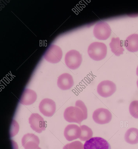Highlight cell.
<instances>
[{"label": "cell", "instance_id": "obj_1", "mask_svg": "<svg viewBox=\"0 0 138 149\" xmlns=\"http://www.w3.org/2000/svg\"><path fill=\"white\" fill-rule=\"evenodd\" d=\"M88 53L92 59L99 61L105 57L107 53V47L103 43L94 42L89 45Z\"/></svg>", "mask_w": 138, "mask_h": 149}, {"label": "cell", "instance_id": "obj_2", "mask_svg": "<svg viewBox=\"0 0 138 149\" xmlns=\"http://www.w3.org/2000/svg\"><path fill=\"white\" fill-rule=\"evenodd\" d=\"M63 116L67 121L79 124L86 119L82 110L76 106H71L67 107L64 111Z\"/></svg>", "mask_w": 138, "mask_h": 149}, {"label": "cell", "instance_id": "obj_3", "mask_svg": "<svg viewBox=\"0 0 138 149\" xmlns=\"http://www.w3.org/2000/svg\"><path fill=\"white\" fill-rule=\"evenodd\" d=\"M65 61L66 65L69 69L75 70L80 65L82 61V56L77 51L70 50L66 54Z\"/></svg>", "mask_w": 138, "mask_h": 149}, {"label": "cell", "instance_id": "obj_4", "mask_svg": "<svg viewBox=\"0 0 138 149\" xmlns=\"http://www.w3.org/2000/svg\"><path fill=\"white\" fill-rule=\"evenodd\" d=\"M97 92L101 96L107 97L112 95L116 91V87L113 81L104 80L100 82L97 87Z\"/></svg>", "mask_w": 138, "mask_h": 149}, {"label": "cell", "instance_id": "obj_5", "mask_svg": "<svg viewBox=\"0 0 138 149\" xmlns=\"http://www.w3.org/2000/svg\"><path fill=\"white\" fill-rule=\"evenodd\" d=\"M111 28L107 22L102 21L98 23L95 26L93 31L95 37L99 40H105L110 36Z\"/></svg>", "mask_w": 138, "mask_h": 149}, {"label": "cell", "instance_id": "obj_6", "mask_svg": "<svg viewBox=\"0 0 138 149\" xmlns=\"http://www.w3.org/2000/svg\"><path fill=\"white\" fill-rule=\"evenodd\" d=\"M84 149H111V147L107 140L102 137H95L86 141Z\"/></svg>", "mask_w": 138, "mask_h": 149}, {"label": "cell", "instance_id": "obj_7", "mask_svg": "<svg viewBox=\"0 0 138 149\" xmlns=\"http://www.w3.org/2000/svg\"><path fill=\"white\" fill-rule=\"evenodd\" d=\"M62 56V52L58 46L52 45L46 51L44 55L45 59L47 61L52 63L59 62Z\"/></svg>", "mask_w": 138, "mask_h": 149}, {"label": "cell", "instance_id": "obj_8", "mask_svg": "<svg viewBox=\"0 0 138 149\" xmlns=\"http://www.w3.org/2000/svg\"><path fill=\"white\" fill-rule=\"evenodd\" d=\"M112 115L108 109L104 108H98L93 112L92 118L94 122L98 124H104L111 120Z\"/></svg>", "mask_w": 138, "mask_h": 149}, {"label": "cell", "instance_id": "obj_9", "mask_svg": "<svg viewBox=\"0 0 138 149\" xmlns=\"http://www.w3.org/2000/svg\"><path fill=\"white\" fill-rule=\"evenodd\" d=\"M31 129L38 133L45 130V124L43 118L38 113H32L29 118Z\"/></svg>", "mask_w": 138, "mask_h": 149}, {"label": "cell", "instance_id": "obj_10", "mask_svg": "<svg viewBox=\"0 0 138 149\" xmlns=\"http://www.w3.org/2000/svg\"><path fill=\"white\" fill-rule=\"evenodd\" d=\"M39 109L40 112L44 116L50 117L52 116L55 111L56 104L51 99L45 98L40 102Z\"/></svg>", "mask_w": 138, "mask_h": 149}, {"label": "cell", "instance_id": "obj_11", "mask_svg": "<svg viewBox=\"0 0 138 149\" xmlns=\"http://www.w3.org/2000/svg\"><path fill=\"white\" fill-rule=\"evenodd\" d=\"M39 143L38 137L33 133L25 134L22 139V144L25 149H37Z\"/></svg>", "mask_w": 138, "mask_h": 149}, {"label": "cell", "instance_id": "obj_12", "mask_svg": "<svg viewBox=\"0 0 138 149\" xmlns=\"http://www.w3.org/2000/svg\"><path fill=\"white\" fill-rule=\"evenodd\" d=\"M81 133V129L77 125L71 124L67 125L64 132V135L67 140L71 141L79 138Z\"/></svg>", "mask_w": 138, "mask_h": 149}, {"label": "cell", "instance_id": "obj_13", "mask_svg": "<svg viewBox=\"0 0 138 149\" xmlns=\"http://www.w3.org/2000/svg\"><path fill=\"white\" fill-rule=\"evenodd\" d=\"M74 82L72 76L68 73H64L58 78L57 85L61 90H66L70 89L73 86Z\"/></svg>", "mask_w": 138, "mask_h": 149}, {"label": "cell", "instance_id": "obj_14", "mask_svg": "<svg viewBox=\"0 0 138 149\" xmlns=\"http://www.w3.org/2000/svg\"><path fill=\"white\" fill-rule=\"evenodd\" d=\"M37 95L34 91L29 89H25L20 99V103L28 105L34 103L36 100Z\"/></svg>", "mask_w": 138, "mask_h": 149}, {"label": "cell", "instance_id": "obj_15", "mask_svg": "<svg viewBox=\"0 0 138 149\" xmlns=\"http://www.w3.org/2000/svg\"><path fill=\"white\" fill-rule=\"evenodd\" d=\"M124 45L129 52H135L138 51V34H132L128 36L124 42Z\"/></svg>", "mask_w": 138, "mask_h": 149}, {"label": "cell", "instance_id": "obj_16", "mask_svg": "<svg viewBox=\"0 0 138 149\" xmlns=\"http://www.w3.org/2000/svg\"><path fill=\"white\" fill-rule=\"evenodd\" d=\"M109 45L112 52L116 56H118L123 54L124 50L119 38H112Z\"/></svg>", "mask_w": 138, "mask_h": 149}, {"label": "cell", "instance_id": "obj_17", "mask_svg": "<svg viewBox=\"0 0 138 149\" xmlns=\"http://www.w3.org/2000/svg\"><path fill=\"white\" fill-rule=\"evenodd\" d=\"M125 141L131 144H135L138 143V129L132 127L126 131L124 135Z\"/></svg>", "mask_w": 138, "mask_h": 149}, {"label": "cell", "instance_id": "obj_18", "mask_svg": "<svg viewBox=\"0 0 138 149\" xmlns=\"http://www.w3.org/2000/svg\"><path fill=\"white\" fill-rule=\"evenodd\" d=\"M79 127L81 130V133L79 139L81 141H86L92 137L93 132L90 128L85 125L80 126Z\"/></svg>", "mask_w": 138, "mask_h": 149}, {"label": "cell", "instance_id": "obj_19", "mask_svg": "<svg viewBox=\"0 0 138 149\" xmlns=\"http://www.w3.org/2000/svg\"><path fill=\"white\" fill-rule=\"evenodd\" d=\"M129 111L131 115L135 118H138V100L132 101L129 107Z\"/></svg>", "mask_w": 138, "mask_h": 149}, {"label": "cell", "instance_id": "obj_20", "mask_svg": "<svg viewBox=\"0 0 138 149\" xmlns=\"http://www.w3.org/2000/svg\"><path fill=\"white\" fill-rule=\"evenodd\" d=\"M63 149H84V146L80 141H77L66 144Z\"/></svg>", "mask_w": 138, "mask_h": 149}, {"label": "cell", "instance_id": "obj_21", "mask_svg": "<svg viewBox=\"0 0 138 149\" xmlns=\"http://www.w3.org/2000/svg\"><path fill=\"white\" fill-rule=\"evenodd\" d=\"M75 106L79 108L82 110L86 119L88 117L87 109L84 102L81 100H77L75 102Z\"/></svg>", "mask_w": 138, "mask_h": 149}, {"label": "cell", "instance_id": "obj_22", "mask_svg": "<svg viewBox=\"0 0 138 149\" xmlns=\"http://www.w3.org/2000/svg\"><path fill=\"white\" fill-rule=\"evenodd\" d=\"M136 73L138 77V65L137 66V68L136 69Z\"/></svg>", "mask_w": 138, "mask_h": 149}, {"label": "cell", "instance_id": "obj_23", "mask_svg": "<svg viewBox=\"0 0 138 149\" xmlns=\"http://www.w3.org/2000/svg\"><path fill=\"white\" fill-rule=\"evenodd\" d=\"M137 84L138 88V79H137Z\"/></svg>", "mask_w": 138, "mask_h": 149}, {"label": "cell", "instance_id": "obj_24", "mask_svg": "<svg viewBox=\"0 0 138 149\" xmlns=\"http://www.w3.org/2000/svg\"><path fill=\"white\" fill-rule=\"evenodd\" d=\"M37 149H41V148L39 147H38Z\"/></svg>", "mask_w": 138, "mask_h": 149}]
</instances>
